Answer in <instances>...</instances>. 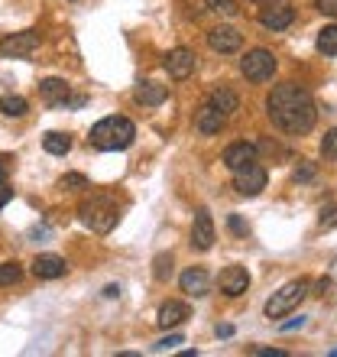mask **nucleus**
<instances>
[{
    "instance_id": "nucleus-32",
    "label": "nucleus",
    "mask_w": 337,
    "mask_h": 357,
    "mask_svg": "<svg viewBox=\"0 0 337 357\" xmlns=\"http://www.w3.org/2000/svg\"><path fill=\"white\" fill-rule=\"evenodd\" d=\"M175 344H182V335H168V338H162L159 344H156V351H168V348H175Z\"/></svg>"
},
{
    "instance_id": "nucleus-5",
    "label": "nucleus",
    "mask_w": 337,
    "mask_h": 357,
    "mask_svg": "<svg viewBox=\"0 0 337 357\" xmlns=\"http://www.w3.org/2000/svg\"><path fill=\"white\" fill-rule=\"evenodd\" d=\"M276 56H272L269 49H250L244 59H240V75L246 78V82H269L272 75H276Z\"/></svg>"
},
{
    "instance_id": "nucleus-10",
    "label": "nucleus",
    "mask_w": 337,
    "mask_h": 357,
    "mask_svg": "<svg viewBox=\"0 0 337 357\" xmlns=\"http://www.w3.org/2000/svg\"><path fill=\"white\" fill-rule=\"evenodd\" d=\"M195 52L191 49H185V46H178V49H172L166 56V72H168V78L172 82H185V78H191V72H195Z\"/></svg>"
},
{
    "instance_id": "nucleus-27",
    "label": "nucleus",
    "mask_w": 337,
    "mask_h": 357,
    "mask_svg": "<svg viewBox=\"0 0 337 357\" xmlns=\"http://www.w3.org/2000/svg\"><path fill=\"white\" fill-rule=\"evenodd\" d=\"M321 156L324 160H334L337 162V130H328L324 140H321Z\"/></svg>"
},
{
    "instance_id": "nucleus-19",
    "label": "nucleus",
    "mask_w": 337,
    "mask_h": 357,
    "mask_svg": "<svg viewBox=\"0 0 337 357\" xmlns=\"http://www.w3.org/2000/svg\"><path fill=\"white\" fill-rule=\"evenodd\" d=\"M166 98H168L166 85H156V82H140L133 88V101L143 104V107H159Z\"/></svg>"
},
{
    "instance_id": "nucleus-36",
    "label": "nucleus",
    "mask_w": 337,
    "mask_h": 357,
    "mask_svg": "<svg viewBox=\"0 0 337 357\" xmlns=\"http://www.w3.org/2000/svg\"><path fill=\"white\" fill-rule=\"evenodd\" d=\"M301 325H305V319H295V321H285V325H279V331H295V328H301Z\"/></svg>"
},
{
    "instance_id": "nucleus-34",
    "label": "nucleus",
    "mask_w": 337,
    "mask_h": 357,
    "mask_svg": "<svg viewBox=\"0 0 337 357\" xmlns=\"http://www.w3.org/2000/svg\"><path fill=\"white\" fill-rule=\"evenodd\" d=\"M253 354L256 357H285V351H279V348H256Z\"/></svg>"
},
{
    "instance_id": "nucleus-39",
    "label": "nucleus",
    "mask_w": 337,
    "mask_h": 357,
    "mask_svg": "<svg viewBox=\"0 0 337 357\" xmlns=\"http://www.w3.org/2000/svg\"><path fill=\"white\" fill-rule=\"evenodd\" d=\"M7 178V160H0V182Z\"/></svg>"
},
{
    "instance_id": "nucleus-38",
    "label": "nucleus",
    "mask_w": 337,
    "mask_h": 357,
    "mask_svg": "<svg viewBox=\"0 0 337 357\" xmlns=\"http://www.w3.org/2000/svg\"><path fill=\"white\" fill-rule=\"evenodd\" d=\"M104 296H107V299H117V296H120V286H107V289H104Z\"/></svg>"
},
{
    "instance_id": "nucleus-35",
    "label": "nucleus",
    "mask_w": 337,
    "mask_h": 357,
    "mask_svg": "<svg viewBox=\"0 0 337 357\" xmlns=\"http://www.w3.org/2000/svg\"><path fill=\"white\" fill-rule=\"evenodd\" d=\"M230 231H234V234H246V225L234 215V218H230Z\"/></svg>"
},
{
    "instance_id": "nucleus-24",
    "label": "nucleus",
    "mask_w": 337,
    "mask_h": 357,
    "mask_svg": "<svg viewBox=\"0 0 337 357\" xmlns=\"http://www.w3.org/2000/svg\"><path fill=\"white\" fill-rule=\"evenodd\" d=\"M23 280V266L17 260H7V264H0V286H13V282Z\"/></svg>"
},
{
    "instance_id": "nucleus-31",
    "label": "nucleus",
    "mask_w": 337,
    "mask_h": 357,
    "mask_svg": "<svg viewBox=\"0 0 337 357\" xmlns=\"http://www.w3.org/2000/svg\"><path fill=\"white\" fill-rule=\"evenodd\" d=\"M315 7H318L324 17H337V0H315Z\"/></svg>"
},
{
    "instance_id": "nucleus-20",
    "label": "nucleus",
    "mask_w": 337,
    "mask_h": 357,
    "mask_svg": "<svg viewBox=\"0 0 337 357\" xmlns=\"http://www.w3.org/2000/svg\"><path fill=\"white\" fill-rule=\"evenodd\" d=\"M207 104L217 107L224 117H230V114L240 111V98H237V91H230V88H214V91L207 94Z\"/></svg>"
},
{
    "instance_id": "nucleus-11",
    "label": "nucleus",
    "mask_w": 337,
    "mask_h": 357,
    "mask_svg": "<svg viewBox=\"0 0 337 357\" xmlns=\"http://www.w3.org/2000/svg\"><path fill=\"white\" fill-rule=\"evenodd\" d=\"M207 46L214 52H221V56H230V52H237L244 46V33L237 26H214L207 33Z\"/></svg>"
},
{
    "instance_id": "nucleus-8",
    "label": "nucleus",
    "mask_w": 337,
    "mask_h": 357,
    "mask_svg": "<svg viewBox=\"0 0 337 357\" xmlns=\"http://www.w3.org/2000/svg\"><path fill=\"white\" fill-rule=\"evenodd\" d=\"M217 241V231H214V218L207 208H198L195 211V221H191V247L195 250H211Z\"/></svg>"
},
{
    "instance_id": "nucleus-23",
    "label": "nucleus",
    "mask_w": 337,
    "mask_h": 357,
    "mask_svg": "<svg viewBox=\"0 0 337 357\" xmlns=\"http://www.w3.org/2000/svg\"><path fill=\"white\" fill-rule=\"evenodd\" d=\"M318 52L321 56H337V26H324L318 33Z\"/></svg>"
},
{
    "instance_id": "nucleus-26",
    "label": "nucleus",
    "mask_w": 337,
    "mask_h": 357,
    "mask_svg": "<svg viewBox=\"0 0 337 357\" xmlns=\"http://www.w3.org/2000/svg\"><path fill=\"white\" fill-rule=\"evenodd\" d=\"M207 10H211V13H221V17H237V13H240L237 0H207Z\"/></svg>"
},
{
    "instance_id": "nucleus-12",
    "label": "nucleus",
    "mask_w": 337,
    "mask_h": 357,
    "mask_svg": "<svg viewBox=\"0 0 337 357\" xmlns=\"http://www.w3.org/2000/svg\"><path fill=\"white\" fill-rule=\"evenodd\" d=\"M217 286H221L224 296L237 299V296H244V292L250 289V273H246V266H227V270H221V276H217Z\"/></svg>"
},
{
    "instance_id": "nucleus-2",
    "label": "nucleus",
    "mask_w": 337,
    "mask_h": 357,
    "mask_svg": "<svg viewBox=\"0 0 337 357\" xmlns=\"http://www.w3.org/2000/svg\"><path fill=\"white\" fill-rule=\"evenodd\" d=\"M94 150L101 153H117V150H127L133 140H136V127H133L130 117H104L91 127L88 133Z\"/></svg>"
},
{
    "instance_id": "nucleus-17",
    "label": "nucleus",
    "mask_w": 337,
    "mask_h": 357,
    "mask_svg": "<svg viewBox=\"0 0 337 357\" xmlns=\"http://www.w3.org/2000/svg\"><path fill=\"white\" fill-rule=\"evenodd\" d=\"M39 98L46 104H52V107H62L72 98V85L65 78H46V82H39Z\"/></svg>"
},
{
    "instance_id": "nucleus-41",
    "label": "nucleus",
    "mask_w": 337,
    "mask_h": 357,
    "mask_svg": "<svg viewBox=\"0 0 337 357\" xmlns=\"http://www.w3.org/2000/svg\"><path fill=\"white\" fill-rule=\"evenodd\" d=\"M331 357H337V348H334V351H331Z\"/></svg>"
},
{
    "instance_id": "nucleus-25",
    "label": "nucleus",
    "mask_w": 337,
    "mask_h": 357,
    "mask_svg": "<svg viewBox=\"0 0 337 357\" xmlns=\"http://www.w3.org/2000/svg\"><path fill=\"white\" fill-rule=\"evenodd\" d=\"M152 276L159 282H166L168 276H172V254H159L152 260Z\"/></svg>"
},
{
    "instance_id": "nucleus-15",
    "label": "nucleus",
    "mask_w": 337,
    "mask_h": 357,
    "mask_svg": "<svg viewBox=\"0 0 337 357\" xmlns=\"http://www.w3.org/2000/svg\"><path fill=\"white\" fill-rule=\"evenodd\" d=\"M250 162H256V146H253V143L240 140V143H230V146L224 150V166L230 172L244 169V166H250Z\"/></svg>"
},
{
    "instance_id": "nucleus-29",
    "label": "nucleus",
    "mask_w": 337,
    "mask_h": 357,
    "mask_svg": "<svg viewBox=\"0 0 337 357\" xmlns=\"http://www.w3.org/2000/svg\"><path fill=\"white\" fill-rule=\"evenodd\" d=\"M58 185L68 188V192H78V188H88V178H84L81 172H68V176L58 178Z\"/></svg>"
},
{
    "instance_id": "nucleus-28",
    "label": "nucleus",
    "mask_w": 337,
    "mask_h": 357,
    "mask_svg": "<svg viewBox=\"0 0 337 357\" xmlns=\"http://www.w3.org/2000/svg\"><path fill=\"white\" fill-rule=\"evenodd\" d=\"M318 225L324 227V231H331V227H337V202H331V205H324V208H321Z\"/></svg>"
},
{
    "instance_id": "nucleus-16",
    "label": "nucleus",
    "mask_w": 337,
    "mask_h": 357,
    "mask_svg": "<svg viewBox=\"0 0 337 357\" xmlns=\"http://www.w3.org/2000/svg\"><path fill=\"white\" fill-rule=\"evenodd\" d=\"M33 273H36L39 280H62L68 273V264L58 254H39L33 260Z\"/></svg>"
},
{
    "instance_id": "nucleus-3",
    "label": "nucleus",
    "mask_w": 337,
    "mask_h": 357,
    "mask_svg": "<svg viewBox=\"0 0 337 357\" xmlns=\"http://www.w3.org/2000/svg\"><path fill=\"white\" fill-rule=\"evenodd\" d=\"M78 215H81L84 227H91L94 234H111L113 227H117L120 211H117V202L111 195H91L88 202H81Z\"/></svg>"
},
{
    "instance_id": "nucleus-6",
    "label": "nucleus",
    "mask_w": 337,
    "mask_h": 357,
    "mask_svg": "<svg viewBox=\"0 0 337 357\" xmlns=\"http://www.w3.org/2000/svg\"><path fill=\"white\" fill-rule=\"evenodd\" d=\"M39 33L36 29H23V33H10L0 39V56L3 59H29L39 49Z\"/></svg>"
},
{
    "instance_id": "nucleus-18",
    "label": "nucleus",
    "mask_w": 337,
    "mask_h": 357,
    "mask_svg": "<svg viewBox=\"0 0 337 357\" xmlns=\"http://www.w3.org/2000/svg\"><path fill=\"white\" fill-rule=\"evenodd\" d=\"M185 319H191V309H188L185 302L168 299V302H162L159 315H156V325H159V328H178Z\"/></svg>"
},
{
    "instance_id": "nucleus-37",
    "label": "nucleus",
    "mask_w": 337,
    "mask_h": 357,
    "mask_svg": "<svg viewBox=\"0 0 337 357\" xmlns=\"http://www.w3.org/2000/svg\"><path fill=\"white\" fill-rule=\"evenodd\" d=\"M217 338H230V335H234V328H230V325H217Z\"/></svg>"
},
{
    "instance_id": "nucleus-21",
    "label": "nucleus",
    "mask_w": 337,
    "mask_h": 357,
    "mask_svg": "<svg viewBox=\"0 0 337 357\" xmlns=\"http://www.w3.org/2000/svg\"><path fill=\"white\" fill-rule=\"evenodd\" d=\"M29 111V101L23 94H0V114L3 117H23Z\"/></svg>"
},
{
    "instance_id": "nucleus-40",
    "label": "nucleus",
    "mask_w": 337,
    "mask_h": 357,
    "mask_svg": "<svg viewBox=\"0 0 337 357\" xmlns=\"http://www.w3.org/2000/svg\"><path fill=\"white\" fill-rule=\"evenodd\" d=\"M253 3H276V0H253Z\"/></svg>"
},
{
    "instance_id": "nucleus-7",
    "label": "nucleus",
    "mask_w": 337,
    "mask_h": 357,
    "mask_svg": "<svg viewBox=\"0 0 337 357\" xmlns=\"http://www.w3.org/2000/svg\"><path fill=\"white\" fill-rule=\"evenodd\" d=\"M266 182H269V172L262 169L260 162H250V166H244V169L234 172V188L246 198L260 195L262 188H266Z\"/></svg>"
},
{
    "instance_id": "nucleus-14",
    "label": "nucleus",
    "mask_w": 337,
    "mask_h": 357,
    "mask_svg": "<svg viewBox=\"0 0 337 357\" xmlns=\"http://www.w3.org/2000/svg\"><path fill=\"white\" fill-rule=\"evenodd\" d=\"M224 123H227V117L217 107H211V104H201L198 107V114H195V127H198V133H205V137H214V133H221L224 130Z\"/></svg>"
},
{
    "instance_id": "nucleus-30",
    "label": "nucleus",
    "mask_w": 337,
    "mask_h": 357,
    "mask_svg": "<svg viewBox=\"0 0 337 357\" xmlns=\"http://www.w3.org/2000/svg\"><path fill=\"white\" fill-rule=\"evenodd\" d=\"M315 162H301L299 169H295V182H311V178H315Z\"/></svg>"
},
{
    "instance_id": "nucleus-33",
    "label": "nucleus",
    "mask_w": 337,
    "mask_h": 357,
    "mask_svg": "<svg viewBox=\"0 0 337 357\" xmlns=\"http://www.w3.org/2000/svg\"><path fill=\"white\" fill-rule=\"evenodd\" d=\"M10 198H13V188H10L7 182H0V211L10 205Z\"/></svg>"
},
{
    "instance_id": "nucleus-13",
    "label": "nucleus",
    "mask_w": 337,
    "mask_h": 357,
    "mask_svg": "<svg viewBox=\"0 0 337 357\" xmlns=\"http://www.w3.org/2000/svg\"><path fill=\"white\" fill-rule=\"evenodd\" d=\"M178 286H182V292H185V296L201 299V296H207V292H211V276H207L205 266H188V270L178 276Z\"/></svg>"
},
{
    "instance_id": "nucleus-22",
    "label": "nucleus",
    "mask_w": 337,
    "mask_h": 357,
    "mask_svg": "<svg viewBox=\"0 0 337 357\" xmlns=\"http://www.w3.org/2000/svg\"><path fill=\"white\" fill-rule=\"evenodd\" d=\"M42 150L52 153V156H65V153L72 150V137H68V133H58V130L46 133V137H42Z\"/></svg>"
},
{
    "instance_id": "nucleus-4",
    "label": "nucleus",
    "mask_w": 337,
    "mask_h": 357,
    "mask_svg": "<svg viewBox=\"0 0 337 357\" xmlns=\"http://www.w3.org/2000/svg\"><path fill=\"white\" fill-rule=\"evenodd\" d=\"M311 292V282L308 280H292L285 282L279 292H272L269 302H266V319H282V315H289V312H295L301 305V302L308 299Z\"/></svg>"
},
{
    "instance_id": "nucleus-9",
    "label": "nucleus",
    "mask_w": 337,
    "mask_h": 357,
    "mask_svg": "<svg viewBox=\"0 0 337 357\" xmlns=\"http://www.w3.org/2000/svg\"><path fill=\"white\" fill-rule=\"evenodd\" d=\"M292 23H295V10H292L289 3H282V0H276V3H269V7L260 10V26L262 29L279 33V29H289Z\"/></svg>"
},
{
    "instance_id": "nucleus-1",
    "label": "nucleus",
    "mask_w": 337,
    "mask_h": 357,
    "mask_svg": "<svg viewBox=\"0 0 337 357\" xmlns=\"http://www.w3.org/2000/svg\"><path fill=\"white\" fill-rule=\"evenodd\" d=\"M266 114H269V121L279 127V130L292 133V137H301V133H308L318 121V104L311 98L308 91L295 82H282L269 91L266 98Z\"/></svg>"
}]
</instances>
